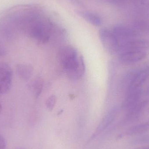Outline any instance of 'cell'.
I'll list each match as a JSON object with an SVG mask.
<instances>
[{
  "label": "cell",
  "instance_id": "cell-7",
  "mask_svg": "<svg viewBox=\"0 0 149 149\" xmlns=\"http://www.w3.org/2000/svg\"><path fill=\"white\" fill-rule=\"evenodd\" d=\"M130 16L134 20L149 22V0L140 3L129 9Z\"/></svg>",
  "mask_w": 149,
  "mask_h": 149
},
{
  "label": "cell",
  "instance_id": "cell-18",
  "mask_svg": "<svg viewBox=\"0 0 149 149\" xmlns=\"http://www.w3.org/2000/svg\"><path fill=\"white\" fill-rule=\"evenodd\" d=\"M2 109V106L1 105V103H0V109Z\"/></svg>",
  "mask_w": 149,
  "mask_h": 149
},
{
  "label": "cell",
  "instance_id": "cell-17",
  "mask_svg": "<svg viewBox=\"0 0 149 149\" xmlns=\"http://www.w3.org/2000/svg\"><path fill=\"white\" fill-rule=\"evenodd\" d=\"M6 140L3 136L0 135V149H6Z\"/></svg>",
  "mask_w": 149,
  "mask_h": 149
},
{
  "label": "cell",
  "instance_id": "cell-10",
  "mask_svg": "<svg viewBox=\"0 0 149 149\" xmlns=\"http://www.w3.org/2000/svg\"><path fill=\"white\" fill-rule=\"evenodd\" d=\"M116 109L113 108L110 110V112L105 116L102 119L101 122L98 126L95 131V133L93 136V138L95 137L97 135L101 133L103 130H105L109 124L113 121L116 114Z\"/></svg>",
  "mask_w": 149,
  "mask_h": 149
},
{
  "label": "cell",
  "instance_id": "cell-19",
  "mask_svg": "<svg viewBox=\"0 0 149 149\" xmlns=\"http://www.w3.org/2000/svg\"></svg>",
  "mask_w": 149,
  "mask_h": 149
},
{
  "label": "cell",
  "instance_id": "cell-11",
  "mask_svg": "<svg viewBox=\"0 0 149 149\" xmlns=\"http://www.w3.org/2000/svg\"><path fill=\"white\" fill-rule=\"evenodd\" d=\"M78 14L85 20L95 26H100L102 21L100 17L96 14L89 11H79Z\"/></svg>",
  "mask_w": 149,
  "mask_h": 149
},
{
  "label": "cell",
  "instance_id": "cell-12",
  "mask_svg": "<svg viewBox=\"0 0 149 149\" xmlns=\"http://www.w3.org/2000/svg\"><path fill=\"white\" fill-rule=\"evenodd\" d=\"M43 86L44 81L42 79L38 77L31 82L29 88L35 96L38 97L42 93Z\"/></svg>",
  "mask_w": 149,
  "mask_h": 149
},
{
  "label": "cell",
  "instance_id": "cell-1",
  "mask_svg": "<svg viewBox=\"0 0 149 149\" xmlns=\"http://www.w3.org/2000/svg\"><path fill=\"white\" fill-rule=\"evenodd\" d=\"M58 58L68 79L75 81L82 78L85 72V63L74 47L70 45L62 47L58 52Z\"/></svg>",
  "mask_w": 149,
  "mask_h": 149
},
{
  "label": "cell",
  "instance_id": "cell-4",
  "mask_svg": "<svg viewBox=\"0 0 149 149\" xmlns=\"http://www.w3.org/2000/svg\"><path fill=\"white\" fill-rule=\"evenodd\" d=\"M113 32L117 40L118 47L127 42L138 38L137 31L132 26L117 25L114 28Z\"/></svg>",
  "mask_w": 149,
  "mask_h": 149
},
{
  "label": "cell",
  "instance_id": "cell-13",
  "mask_svg": "<svg viewBox=\"0 0 149 149\" xmlns=\"http://www.w3.org/2000/svg\"><path fill=\"white\" fill-rule=\"evenodd\" d=\"M132 27L134 29L141 32L149 34V22L142 20H134Z\"/></svg>",
  "mask_w": 149,
  "mask_h": 149
},
{
  "label": "cell",
  "instance_id": "cell-9",
  "mask_svg": "<svg viewBox=\"0 0 149 149\" xmlns=\"http://www.w3.org/2000/svg\"><path fill=\"white\" fill-rule=\"evenodd\" d=\"M16 71L18 77L23 80L29 79L33 73V67L30 64L21 63L17 65Z\"/></svg>",
  "mask_w": 149,
  "mask_h": 149
},
{
  "label": "cell",
  "instance_id": "cell-2",
  "mask_svg": "<svg viewBox=\"0 0 149 149\" xmlns=\"http://www.w3.org/2000/svg\"><path fill=\"white\" fill-rule=\"evenodd\" d=\"M28 32L31 37L42 43L48 42L50 38V27L44 22L32 24L28 28Z\"/></svg>",
  "mask_w": 149,
  "mask_h": 149
},
{
  "label": "cell",
  "instance_id": "cell-6",
  "mask_svg": "<svg viewBox=\"0 0 149 149\" xmlns=\"http://www.w3.org/2000/svg\"><path fill=\"white\" fill-rule=\"evenodd\" d=\"M148 49L149 41L147 39L136 38L119 46L117 53L120 54L129 51H146Z\"/></svg>",
  "mask_w": 149,
  "mask_h": 149
},
{
  "label": "cell",
  "instance_id": "cell-15",
  "mask_svg": "<svg viewBox=\"0 0 149 149\" xmlns=\"http://www.w3.org/2000/svg\"><path fill=\"white\" fill-rule=\"evenodd\" d=\"M149 130V123H143L137 125L130 130L127 132L128 135H135L146 132Z\"/></svg>",
  "mask_w": 149,
  "mask_h": 149
},
{
  "label": "cell",
  "instance_id": "cell-8",
  "mask_svg": "<svg viewBox=\"0 0 149 149\" xmlns=\"http://www.w3.org/2000/svg\"><path fill=\"white\" fill-rule=\"evenodd\" d=\"M146 51H129L120 54V59L124 63H134L142 60L146 57Z\"/></svg>",
  "mask_w": 149,
  "mask_h": 149
},
{
  "label": "cell",
  "instance_id": "cell-14",
  "mask_svg": "<svg viewBox=\"0 0 149 149\" xmlns=\"http://www.w3.org/2000/svg\"><path fill=\"white\" fill-rule=\"evenodd\" d=\"M115 4L122 5L129 8V10L136 5L146 1L148 0H109Z\"/></svg>",
  "mask_w": 149,
  "mask_h": 149
},
{
  "label": "cell",
  "instance_id": "cell-5",
  "mask_svg": "<svg viewBox=\"0 0 149 149\" xmlns=\"http://www.w3.org/2000/svg\"><path fill=\"white\" fill-rule=\"evenodd\" d=\"M100 39L104 48L110 54L118 52V42L113 31L107 29H101L99 32Z\"/></svg>",
  "mask_w": 149,
  "mask_h": 149
},
{
  "label": "cell",
  "instance_id": "cell-3",
  "mask_svg": "<svg viewBox=\"0 0 149 149\" xmlns=\"http://www.w3.org/2000/svg\"><path fill=\"white\" fill-rule=\"evenodd\" d=\"M13 71L6 63H0V95L9 92L13 82Z\"/></svg>",
  "mask_w": 149,
  "mask_h": 149
},
{
  "label": "cell",
  "instance_id": "cell-16",
  "mask_svg": "<svg viewBox=\"0 0 149 149\" xmlns=\"http://www.w3.org/2000/svg\"><path fill=\"white\" fill-rule=\"evenodd\" d=\"M56 97L54 95H51L47 99L45 102V106L49 111H51L53 110L56 105Z\"/></svg>",
  "mask_w": 149,
  "mask_h": 149
}]
</instances>
